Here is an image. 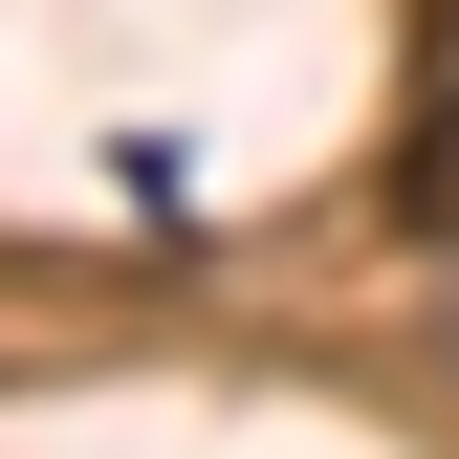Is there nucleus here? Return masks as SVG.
Wrapping results in <instances>:
<instances>
[{
  "label": "nucleus",
  "mask_w": 459,
  "mask_h": 459,
  "mask_svg": "<svg viewBox=\"0 0 459 459\" xmlns=\"http://www.w3.org/2000/svg\"><path fill=\"white\" fill-rule=\"evenodd\" d=\"M394 219L459 241V44H437V88H416V132H394Z\"/></svg>",
  "instance_id": "f257e3e1"
},
{
  "label": "nucleus",
  "mask_w": 459,
  "mask_h": 459,
  "mask_svg": "<svg viewBox=\"0 0 459 459\" xmlns=\"http://www.w3.org/2000/svg\"><path fill=\"white\" fill-rule=\"evenodd\" d=\"M437 372H459V241H437Z\"/></svg>",
  "instance_id": "f03ea898"
}]
</instances>
